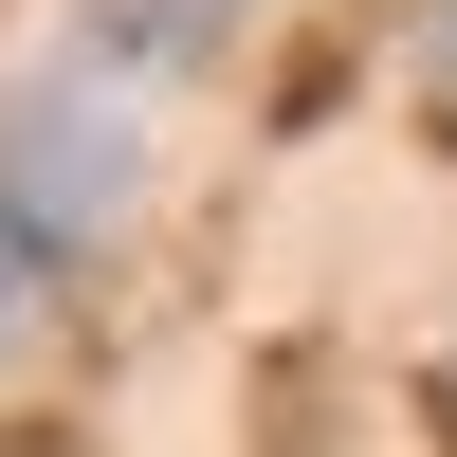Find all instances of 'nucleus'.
I'll list each match as a JSON object with an SVG mask.
<instances>
[{
    "instance_id": "f03ea898",
    "label": "nucleus",
    "mask_w": 457,
    "mask_h": 457,
    "mask_svg": "<svg viewBox=\"0 0 457 457\" xmlns=\"http://www.w3.org/2000/svg\"><path fill=\"white\" fill-rule=\"evenodd\" d=\"M421 92H439V129H457V19H439V55H421Z\"/></svg>"
},
{
    "instance_id": "f257e3e1",
    "label": "nucleus",
    "mask_w": 457,
    "mask_h": 457,
    "mask_svg": "<svg viewBox=\"0 0 457 457\" xmlns=\"http://www.w3.org/2000/svg\"><path fill=\"white\" fill-rule=\"evenodd\" d=\"M37 275H55V256H37V220L0 202V348H19V329H37Z\"/></svg>"
}]
</instances>
